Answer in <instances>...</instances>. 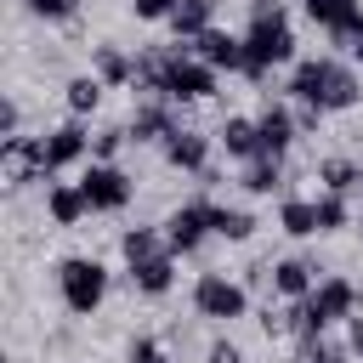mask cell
<instances>
[{
	"label": "cell",
	"mask_w": 363,
	"mask_h": 363,
	"mask_svg": "<svg viewBox=\"0 0 363 363\" xmlns=\"http://www.w3.org/2000/svg\"><path fill=\"white\" fill-rule=\"evenodd\" d=\"M346 221H352L346 199H340V193H318V233H340Z\"/></svg>",
	"instance_id": "29"
},
{
	"label": "cell",
	"mask_w": 363,
	"mask_h": 363,
	"mask_svg": "<svg viewBox=\"0 0 363 363\" xmlns=\"http://www.w3.org/2000/svg\"><path fill=\"white\" fill-rule=\"evenodd\" d=\"M119 250H125V261L136 267V261H153V255H170V244L153 233V227H130L125 238H119Z\"/></svg>",
	"instance_id": "27"
},
{
	"label": "cell",
	"mask_w": 363,
	"mask_h": 363,
	"mask_svg": "<svg viewBox=\"0 0 363 363\" xmlns=\"http://www.w3.org/2000/svg\"><path fill=\"white\" fill-rule=\"evenodd\" d=\"M164 159H170L176 170H193V176H204V170H210V136H199V130L176 125V130H170V142H164Z\"/></svg>",
	"instance_id": "15"
},
{
	"label": "cell",
	"mask_w": 363,
	"mask_h": 363,
	"mask_svg": "<svg viewBox=\"0 0 363 363\" xmlns=\"http://www.w3.org/2000/svg\"><path fill=\"white\" fill-rule=\"evenodd\" d=\"M130 284H136L142 295H164V289L176 284V255H153V261H136V267H130Z\"/></svg>",
	"instance_id": "21"
},
{
	"label": "cell",
	"mask_w": 363,
	"mask_h": 363,
	"mask_svg": "<svg viewBox=\"0 0 363 363\" xmlns=\"http://www.w3.org/2000/svg\"><path fill=\"white\" fill-rule=\"evenodd\" d=\"M193 312L210 318V323H233V318L250 312V289L238 278H227V272H204L193 284Z\"/></svg>",
	"instance_id": "5"
},
{
	"label": "cell",
	"mask_w": 363,
	"mask_h": 363,
	"mask_svg": "<svg viewBox=\"0 0 363 363\" xmlns=\"http://www.w3.org/2000/svg\"><path fill=\"white\" fill-rule=\"evenodd\" d=\"M301 6H306V17H312L340 51L363 34V0H301Z\"/></svg>",
	"instance_id": "9"
},
{
	"label": "cell",
	"mask_w": 363,
	"mask_h": 363,
	"mask_svg": "<svg viewBox=\"0 0 363 363\" xmlns=\"http://www.w3.org/2000/svg\"><path fill=\"white\" fill-rule=\"evenodd\" d=\"M216 142H221V153H227V159H238V164H250V159H261V130H255V119H244V113H233V119H221V130H216Z\"/></svg>",
	"instance_id": "17"
},
{
	"label": "cell",
	"mask_w": 363,
	"mask_h": 363,
	"mask_svg": "<svg viewBox=\"0 0 363 363\" xmlns=\"http://www.w3.org/2000/svg\"><path fill=\"white\" fill-rule=\"evenodd\" d=\"M346 352H357V357H363V312H352V318H346Z\"/></svg>",
	"instance_id": "36"
},
{
	"label": "cell",
	"mask_w": 363,
	"mask_h": 363,
	"mask_svg": "<svg viewBox=\"0 0 363 363\" xmlns=\"http://www.w3.org/2000/svg\"><path fill=\"white\" fill-rule=\"evenodd\" d=\"M318 182H323V193H352V187H363V170L352 164V159H323L318 164Z\"/></svg>",
	"instance_id": "26"
},
{
	"label": "cell",
	"mask_w": 363,
	"mask_h": 363,
	"mask_svg": "<svg viewBox=\"0 0 363 363\" xmlns=\"http://www.w3.org/2000/svg\"><path fill=\"white\" fill-rule=\"evenodd\" d=\"M323 278H318V267L306 261V255H289V261H272V289L284 295V301H306L312 289H318Z\"/></svg>",
	"instance_id": "16"
},
{
	"label": "cell",
	"mask_w": 363,
	"mask_h": 363,
	"mask_svg": "<svg viewBox=\"0 0 363 363\" xmlns=\"http://www.w3.org/2000/svg\"><path fill=\"white\" fill-rule=\"evenodd\" d=\"M176 6H182V0H130V17H142V23H170Z\"/></svg>",
	"instance_id": "30"
},
{
	"label": "cell",
	"mask_w": 363,
	"mask_h": 363,
	"mask_svg": "<svg viewBox=\"0 0 363 363\" xmlns=\"http://www.w3.org/2000/svg\"><path fill=\"white\" fill-rule=\"evenodd\" d=\"M301 306H306V335L301 340H318L329 323H346L357 312V289H352V278H323Z\"/></svg>",
	"instance_id": "6"
},
{
	"label": "cell",
	"mask_w": 363,
	"mask_h": 363,
	"mask_svg": "<svg viewBox=\"0 0 363 363\" xmlns=\"http://www.w3.org/2000/svg\"><path fill=\"white\" fill-rule=\"evenodd\" d=\"M79 193H85V204L91 210H125L130 204V193H136V182L119 170V164H85V176H79Z\"/></svg>",
	"instance_id": "8"
},
{
	"label": "cell",
	"mask_w": 363,
	"mask_h": 363,
	"mask_svg": "<svg viewBox=\"0 0 363 363\" xmlns=\"http://www.w3.org/2000/svg\"><path fill=\"white\" fill-rule=\"evenodd\" d=\"M102 91H108V85H102L96 74H74V79H68V113H74V119L96 113V108H102Z\"/></svg>",
	"instance_id": "25"
},
{
	"label": "cell",
	"mask_w": 363,
	"mask_h": 363,
	"mask_svg": "<svg viewBox=\"0 0 363 363\" xmlns=\"http://www.w3.org/2000/svg\"><path fill=\"white\" fill-rule=\"evenodd\" d=\"M346 51H352V62H363V34H357V40L346 45Z\"/></svg>",
	"instance_id": "37"
},
{
	"label": "cell",
	"mask_w": 363,
	"mask_h": 363,
	"mask_svg": "<svg viewBox=\"0 0 363 363\" xmlns=\"http://www.w3.org/2000/svg\"><path fill=\"white\" fill-rule=\"evenodd\" d=\"M278 227L289 238H312L318 233V199H284L278 204Z\"/></svg>",
	"instance_id": "23"
},
{
	"label": "cell",
	"mask_w": 363,
	"mask_h": 363,
	"mask_svg": "<svg viewBox=\"0 0 363 363\" xmlns=\"http://www.w3.org/2000/svg\"><path fill=\"white\" fill-rule=\"evenodd\" d=\"M289 96H295L301 108L340 113V108H352V102L363 96V79H357V68L340 62V57H306V62L295 68V79H289Z\"/></svg>",
	"instance_id": "1"
},
{
	"label": "cell",
	"mask_w": 363,
	"mask_h": 363,
	"mask_svg": "<svg viewBox=\"0 0 363 363\" xmlns=\"http://www.w3.org/2000/svg\"><path fill=\"white\" fill-rule=\"evenodd\" d=\"M204 363H244V352H238L233 340H216V346L204 352Z\"/></svg>",
	"instance_id": "35"
},
{
	"label": "cell",
	"mask_w": 363,
	"mask_h": 363,
	"mask_svg": "<svg viewBox=\"0 0 363 363\" xmlns=\"http://www.w3.org/2000/svg\"><path fill=\"white\" fill-rule=\"evenodd\" d=\"M193 57H204V62H210L216 74H221V68L233 74V68H244V34L210 28V34H199V40H193Z\"/></svg>",
	"instance_id": "14"
},
{
	"label": "cell",
	"mask_w": 363,
	"mask_h": 363,
	"mask_svg": "<svg viewBox=\"0 0 363 363\" xmlns=\"http://www.w3.org/2000/svg\"><path fill=\"white\" fill-rule=\"evenodd\" d=\"M238 187H244V193H255V199H261V193H278V187H284V164H278L272 153H261V159H250V164H244Z\"/></svg>",
	"instance_id": "22"
},
{
	"label": "cell",
	"mask_w": 363,
	"mask_h": 363,
	"mask_svg": "<svg viewBox=\"0 0 363 363\" xmlns=\"http://www.w3.org/2000/svg\"><path fill=\"white\" fill-rule=\"evenodd\" d=\"M255 130H261V153H272V159H284L289 142L301 136V125H295V113H289L284 102H267V108L255 113Z\"/></svg>",
	"instance_id": "12"
},
{
	"label": "cell",
	"mask_w": 363,
	"mask_h": 363,
	"mask_svg": "<svg viewBox=\"0 0 363 363\" xmlns=\"http://www.w3.org/2000/svg\"><path fill=\"white\" fill-rule=\"evenodd\" d=\"M17 125H23V108H17V96H6V102H0V136H6V142H11V136H23Z\"/></svg>",
	"instance_id": "34"
},
{
	"label": "cell",
	"mask_w": 363,
	"mask_h": 363,
	"mask_svg": "<svg viewBox=\"0 0 363 363\" xmlns=\"http://www.w3.org/2000/svg\"><path fill=\"white\" fill-rule=\"evenodd\" d=\"M125 357H130V363H170V352H164V346H159V340H147V335H136V340H130V352H125Z\"/></svg>",
	"instance_id": "31"
},
{
	"label": "cell",
	"mask_w": 363,
	"mask_h": 363,
	"mask_svg": "<svg viewBox=\"0 0 363 363\" xmlns=\"http://www.w3.org/2000/svg\"><path fill=\"white\" fill-rule=\"evenodd\" d=\"M289 57H295V28H289V17L278 11V0H255L250 34H244V74L261 79L267 68H278V62H289Z\"/></svg>",
	"instance_id": "2"
},
{
	"label": "cell",
	"mask_w": 363,
	"mask_h": 363,
	"mask_svg": "<svg viewBox=\"0 0 363 363\" xmlns=\"http://www.w3.org/2000/svg\"><path fill=\"white\" fill-rule=\"evenodd\" d=\"M125 142H130V130H125V125H102V130L91 136V159H96V164H113Z\"/></svg>",
	"instance_id": "28"
},
{
	"label": "cell",
	"mask_w": 363,
	"mask_h": 363,
	"mask_svg": "<svg viewBox=\"0 0 363 363\" xmlns=\"http://www.w3.org/2000/svg\"><path fill=\"white\" fill-rule=\"evenodd\" d=\"M301 363H346V352H340V346H329V340L318 335V340H306V357H301Z\"/></svg>",
	"instance_id": "33"
},
{
	"label": "cell",
	"mask_w": 363,
	"mask_h": 363,
	"mask_svg": "<svg viewBox=\"0 0 363 363\" xmlns=\"http://www.w3.org/2000/svg\"><path fill=\"white\" fill-rule=\"evenodd\" d=\"M216 96V68L193 57V45H170V74H164V102H204Z\"/></svg>",
	"instance_id": "4"
},
{
	"label": "cell",
	"mask_w": 363,
	"mask_h": 363,
	"mask_svg": "<svg viewBox=\"0 0 363 363\" xmlns=\"http://www.w3.org/2000/svg\"><path fill=\"white\" fill-rule=\"evenodd\" d=\"M28 11H34V17H45V23H62V17H74V11H79V0H28Z\"/></svg>",
	"instance_id": "32"
},
{
	"label": "cell",
	"mask_w": 363,
	"mask_h": 363,
	"mask_svg": "<svg viewBox=\"0 0 363 363\" xmlns=\"http://www.w3.org/2000/svg\"><path fill=\"white\" fill-rule=\"evenodd\" d=\"M91 74L102 79V85H136V57H125L119 45H91Z\"/></svg>",
	"instance_id": "18"
},
{
	"label": "cell",
	"mask_w": 363,
	"mask_h": 363,
	"mask_svg": "<svg viewBox=\"0 0 363 363\" xmlns=\"http://www.w3.org/2000/svg\"><path fill=\"white\" fill-rule=\"evenodd\" d=\"M210 233L227 238V244H244L255 233V216L250 210H227V204H210Z\"/></svg>",
	"instance_id": "24"
},
{
	"label": "cell",
	"mask_w": 363,
	"mask_h": 363,
	"mask_svg": "<svg viewBox=\"0 0 363 363\" xmlns=\"http://www.w3.org/2000/svg\"><path fill=\"white\" fill-rule=\"evenodd\" d=\"M51 164H45V136H11L0 142V182L6 187H28V182H45Z\"/></svg>",
	"instance_id": "7"
},
{
	"label": "cell",
	"mask_w": 363,
	"mask_h": 363,
	"mask_svg": "<svg viewBox=\"0 0 363 363\" xmlns=\"http://www.w3.org/2000/svg\"><path fill=\"white\" fill-rule=\"evenodd\" d=\"M170 108H176V102L147 96V102L130 113V125H125V130H130V142H159V147H164V142H170V130H176V113H170Z\"/></svg>",
	"instance_id": "11"
},
{
	"label": "cell",
	"mask_w": 363,
	"mask_h": 363,
	"mask_svg": "<svg viewBox=\"0 0 363 363\" xmlns=\"http://www.w3.org/2000/svg\"><path fill=\"white\" fill-rule=\"evenodd\" d=\"M170 28H176V40H182V45H193L199 34H210V28H216V0H182V6H176V17H170Z\"/></svg>",
	"instance_id": "20"
},
{
	"label": "cell",
	"mask_w": 363,
	"mask_h": 363,
	"mask_svg": "<svg viewBox=\"0 0 363 363\" xmlns=\"http://www.w3.org/2000/svg\"><path fill=\"white\" fill-rule=\"evenodd\" d=\"M85 153H91V136H85V125H79V119H68V125L45 130V164H51V176H57V170H68V164H79Z\"/></svg>",
	"instance_id": "13"
},
{
	"label": "cell",
	"mask_w": 363,
	"mask_h": 363,
	"mask_svg": "<svg viewBox=\"0 0 363 363\" xmlns=\"http://www.w3.org/2000/svg\"><path fill=\"white\" fill-rule=\"evenodd\" d=\"M45 210H51L57 227H79V216H85L91 204H85L79 182H51V187H45Z\"/></svg>",
	"instance_id": "19"
},
{
	"label": "cell",
	"mask_w": 363,
	"mask_h": 363,
	"mask_svg": "<svg viewBox=\"0 0 363 363\" xmlns=\"http://www.w3.org/2000/svg\"><path fill=\"white\" fill-rule=\"evenodd\" d=\"M57 295H62V306L74 318H91L102 306V295H108V267L91 261V255H68L57 267Z\"/></svg>",
	"instance_id": "3"
},
{
	"label": "cell",
	"mask_w": 363,
	"mask_h": 363,
	"mask_svg": "<svg viewBox=\"0 0 363 363\" xmlns=\"http://www.w3.org/2000/svg\"><path fill=\"white\" fill-rule=\"evenodd\" d=\"M204 238H210V204H176L170 221H164V244H170V255H193Z\"/></svg>",
	"instance_id": "10"
}]
</instances>
